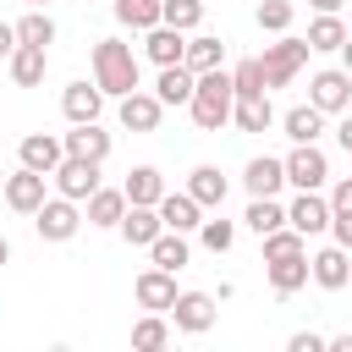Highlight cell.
Masks as SVG:
<instances>
[{
  "label": "cell",
  "mask_w": 352,
  "mask_h": 352,
  "mask_svg": "<svg viewBox=\"0 0 352 352\" xmlns=\"http://www.w3.org/2000/svg\"><path fill=\"white\" fill-rule=\"evenodd\" d=\"M94 88L99 94H116V99H132L138 94V55H132V44L94 38Z\"/></svg>",
  "instance_id": "obj_1"
},
{
  "label": "cell",
  "mask_w": 352,
  "mask_h": 352,
  "mask_svg": "<svg viewBox=\"0 0 352 352\" xmlns=\"http://www.w3.org/2000/svg\"><path fill=\"white\" fill-rule=\"evenodd\" d=\"M187 110H192L198 132H220V126L231 121V110H236V82H231V72H226V66H220V72H204Z\"/></svg>",
  "instance_id": "obj_2"
},
{
  "label": "cell",
  "mask_w": 352,
  "mask_h": 352,
  "mask_svg": "<svg viewBox=\"0 0 352 352\" xmlns=\"http://www.w3.org/2000/svg\"><path fill=\"white\" fill-rule=\"evenodd\" d=\"M308 55H314V50H308V38H280V44H264V55H258V60H264V82H270V88H286V82L308 66Z\"/></svg>",
  "instance_id": "obj_3"
},
{
  "label": "cell",
  "mask_w": 352,
  "mask_h": 352,
  "mask_svg": "<svg viewBox=\"0 0 352 352\" xmlns=\"http://www.w3.org/2000/svg\"><path fill=\"white\" fill-rule=\"evenodd\" d=\"M308 104H314L319 116H346V104H352V77H346L341 66L314 72V82H308Z\"/></svg>",
  "instance_id": "obj_4"
},
{
  "label": "cell",
  "mask_w": 352,
  "mask_h": 352,
  "mask_svg": "<svg viewBox=\"0 0 352 352\" xmlns=\"http://www.w3.org/2000/svg\"><path fill=\"white\" fill-rule=\"evenodd\" d=\"M324 176H330V160H324L314 143H297V148L286 154V182H292L297 192H319Z\"/></svg>",
  "instance_id": "obj_5"
},
{
  "label": "cell",
  "mask_w": 352,
  "mask_h": 352,
  "mask_svg": "<svg viewBox=\"0 0 352 352\" xmlns=\"http://www.w3.org/2000/svg\"><path fill=\"white\" fill-rule=\"evenodd\" d=\"M16 160H22V170L55 176V170H60V160H66V143H60V138H50V132H28V138L16 143Z\"/></svg>",
  "instance_id": "obj_6"
},
{
  "label": "cell",
  "mask_w": 352,
  "mask_h": 352,
  "mask_svg": "<svg viewBox=\"0 0 352 352\" xmlns=\"http://www.w3.org/2000/svg\"><path fill=\"white\" fill-rule=\"evenodd\" d=\"M33 226H38V236H44V242H72V236H77V226H82V214H77V204H72V198H50V204L33 214Z\"/></svg>",
  "instance_id": "obj_7"
},
{
  "label": "cell",
  "mask_w": 352,
  "mask_h": 352,
  "mask_svg": "<svg viewBox=\"0 0 352 352\" xmlns=\"http://www.w3.org/2000/svg\"><path fill=\"white\" fill-rule=\"evenodd\" d=\"M170 319H176V330L204 336V330H214L220 308H214V297H209V292H182V297H176V308H170Z\"/></svg>",
  "instance_id": "obj_8"
},
{
  "label": "cell",
  "mask_w": 352,
  "mask_h": 352,
  "mask_svg": "<svg viewBox=\"0 0 352 352\" xmlns=\"http://www.w3.org/2000/svg\"><path fill=\"white\" fill-rule=\"evenodd\" d=\"M121 192H126V209H160V198H165V176H160L154 165H132L126 182H121Z\"/></svg>",
  "instance_id": "obj_9"
},
{
  "label": "cell",
  "mask_w": 352,
  "mask_h": 352,
  "mask_svg": "<svg viewBox=\"0 0 352 352\" xmlns=\"http://www.w3.org/2000/svg\"><path fill=\"white\" fill-rule=\"evenodd\" d=\"M286 226H292L297 236H319V231H330V204H324L319 192H297L292 209H286Z\"/></svg>",
  "instance_id": "obj_10"
},
{
  "label": "cell",
  "mask_w": 352,
  "mask_h": 352,
  "mask_svg": "<svg viewBox=\"0 0 352 352\" xmlns=\"http://www.w3.org/2000/svg\"><path fill=\"white\" fill-rule=\"evenodd\" d=\"M308 270H314V280L324 286V292H341V286H352V253L346 248H319L314 258H308Z\"/></svg>",
  "instance_id": "obj_11"
},
{
  "label": "cell",
  "mask_w": 352,
  "mask_h": 352,
  "mask_svg": "<svg viewBox=\"0 0 352 352\" xmlns=\"http://www.w3.org/2000/svg\"><path fill=\"white\" fill-rule=\"evenodd\" d=\"M60 143H66V160H88V165H104L110 160V132H99V121L72 126Z\"/></svg>",
  "instance_id": "obj_12"
},
{
  "label": "cell",
  "mask_w": 352,
  "mask_h": 352,
  "mask_svg": "<svg viewBox=\"0 0 352 352\" xmlns=\"http://www.w3.org/2000/svg\"><path fill=\"white\" fill-rule=\"evenodd\" d=\"M55 187H60V198L82 204V198H94V192H99V165H88V160H60Z\"/></svg>",
  "instance_id": "obj_13"
},
{
  "label": "cell",
  "mask_w": 352,
  "mask_h": 352,
  "mask_svg": "<svg viewBox=\"0 0 352 352\" xmlns=\"http://www.w3.org/2000/svg\"><path fill=\"white\" fill-rule=\"evenodd\" d=\"M44 182L50 176H38V170H16V176H6V204L16 209V214H38L50 198H44Z\"/></svg>",
  "instance_id": "obj_14"
},
{
  "label": "cell",
  "mask_w": 352,
  "mask_h": 352,
  "mask_svg": "<svg viewBox=\"0 0 352 352\" xmlns=\"http://www.w3.org/2000/svg\"><path fill=\"white\" fill-rule=\"evenodd\" d=\"M132 297H138L143 308H154V314H170L182 292H176V275H165V270H143L138 286H132Z\"/></svg>",
  "instance_id": "obj_15"
},
{
  "label": "cell",
  "mask_w": 352,
  "mask_h": 352,
  "mask_svg": "<svg viewBox=\"0 0 352 352\" xmlns=\"http://www.w3.org/2000/svg\"><path fill=\"white\" fill-rule=\"evenodd\" d=\"M143 55L165 72V66H182L187 60V33H176V28H154V33H143Z\"/></svg>",
  "instance_id": "obj_16"
},
{
  "label": "cell",
  "mask_w": 352,
  "mask_h": 352,
  "mask_svg": "<svg viewBox=\"0 0 352 352\" xmlns=\"http://www.w3.org/2000/svg\"><path fill=\"white\" fill-rule=\"evenodd\" d=\"M99 104H104V94H99L94 82H66V94H60V110H66V121H72V126L99 121Z\"/></svg>",
  "instance_id": "obj_17"
},
{
  "label": "cell",
  "mask_w": 352,
  "mask_h": 352,
  "mask_svg": "<svg viewBox=\"0 0 352 352\" xmlns=\"http://www.w3.org/2000/svg\"><path fill=\"white\" fill-rule=\"evenodd\" d=\"M242 182H248V192H253V198H275V192L286 187V160H270V154H258V160H248Z\"/></svg>",
  "instance_id": "obj_18"
},
{
  "label": "cell",
  "mask_w": 352,
  "mask_h": 352,
  "mask_svg": "<svg viewBox=\"0 0 352 352\" xmlns=\"http://www.w3.org/2000/svg\"><path fill=\"white\" fill-rule=\"evenodd\" d=\"M187 198H192L198 209H220V204H226V176H220V165H192Z\"/></svg>",
  "instance_id": "obj_19"
},
{
  "label": "cell",
  "mask_w": 352,
  "mask_h": 352,
  "mask_svg": "<svg viewBox=\"0 0 352 352\" xmlns=\"http://www.w3.org/2000/svg\"><path fill=\"white\" fill-rule=\"evenodd\" d=\"M160 220H165V231L187 236V231H198V226H204V209H198L187 192H165V198H160Z\"/></svg>",
  "instance_id": "obj_20"
},
{
  "label": "cell",
  "mask_w": 352,
  "mask_h": 352,
  "mask_svg": "<svg viewBox=\"0 0 352 352\" xmlns=\"http://www.w3.org/2000/svg\"><path fill=\"white\" fill-rule=\"evenodd\" d=\"M192 77H204V72H220L226 66V38H214V33H198V38H187V60H182Z\"/></svg>",
  "instance_id": "obj_21"
},
{
  "label": "cell",
  "mask_w": 352,
  "mask_h": 352,
  "mask_svg": "<svg viewBox=\"0 0 352 352\" xmlns=\"http://www.w3.org/2000/svg\"><path fill=\"white\" fill-rule=\"evenodd\" d=\"M160 116H165V104H160L154 94H143V88H138L132 99H121V126H126V132H154Z\"/></svg>",
  "instance_id": "obj_22"
},
{
  "label": "cell",
  "mask_w": 352,
  "mask_h": 352,
  "mask_svg": "<svg viewBox=\"0 0 352 352\" xmlns=\"http://www.w3.org/2000/svg\"><path fill=\"white\" fill-rule=\"evenodd\" d=\"M132 248H154L160 236H165V220H160V209H126V220L116 226Z\"/></svg>",
  "instance_id": "obj_23"
},
{
  "label": "cell",
  "mask_w": 352,
  "mask_h": 352,
  "mask_svg": "<svg viewBox=\"0 0 352 352\" xmlns=\"http://www.w3.org/2000/svg\"><path fill=\"white\" fill-rule=\"evenodd\" d=\"M192 88H198V77L187 66H165L160 82H154V99L160 104H192Z\"/></svg>",
  "instance_id": "obj_24"
},
{
  "label": "cell",
  "mask_w": 352,
  "mask_h": 352,
  "mask_svg": "<svg viewBox=\"0 0 352 352\" xmlns=\"http://www.w3.org/2000/svg\"><path fill=\"white\" fill-rule=\"evenodd\" d=\"M280 126H286V138H292V143H319V132H324V116H319L314 104H292V110L280 116Z\"/></svg>",
  "instance_id": "obj_25"
},
{
  "label": "cell",
  "mask_w": 352,
  "mask_h": 352,
  "mask_svg": "<svg viewBox=\"0 0 352 352\" xmlns=\"http://www.w3.org/2000/svg\"><path fill=\"white\" fill-rule=\"evenodd\" d=\"M126 220V192L121 187H99L88 198V226H121Z\"/></svg>",
  "instance_id": "obj_26"
},
{
  "label": "cell",
  "mask_w": 352,
  "mask_h": 352,
  "mask_svg": "<svg viewBox=\"0 0 352 352\" xmlns=\"http://www.w3.org/2000/svg\"><path fill=\"white\" fill-rule=\"evenodd\" d=\"M110 6H116V22H121V28L154 33V28H160V6H165V0H110Z\"/></svg>",
  "instance_id": "obj_27"
},
{
  "label": "cell",
  "mask_w": 352,
  "mask_h": 352,
  "mask_svg": "<svg viewBox=\"0 0 352 352\" xmlns=\"http://www.w3.org/2000/svg\"><path fill=\"white\" fill-rule=\"evenodd\" d=\"M44 66H50V50H28V44H22V50L11 55V82H16V88H38V82H44Z\"/></svg>",
  "instance_id": "obj_28"
},
{
  "label": "cell",
  "mask_w": 352,
  "mask_h": 352,
  "mask_svg": "<svg viewBox=\"0 0 352 352\" xmlns=\"http://www.w3.org/2000/svg\"><path fill=\"white\" fill-rule=\"evenodd\" d=\"M308 280H314L308 253H302V258H275V264H270V286H275L280 297H292V292H297V286H308Z\"/></svg>",
  "instance_id": "obj_29"
},
{
  "label": "cell",
  "mask_w": 352,
  "mask_h": 352,
  "mask_svg": "<svg viewBox=\"0 0 352 352\" xmlns=\"http://www.w3.org/2000/svg\"><path fill=\"white\" fill-rule=\"evenodd\" d=\"M165 346H170L165 314H143V319L132 324V352H165Z\"/></svg>",
  "instance_id": "obj_30"
},
{
  "label": "cell",
  "mask_w": 352,
  "mask_h": 352,
  "mask_svg": "<svg viewBox=\"0 0 352 352\" xmlns=\"http://www.w3.org/2000/svg\"><path fill=\"white\" fill-rule=\"evenodd\" d=\"M231 121H236L242 132H270V121H275V104H270V94H258V99H236Z\"/></svg>",
  "instance_id": "obj_31"
},
{
  "label": "cell",
  "mask_w": 352,
  "mask_h": 352,
  "mask_svg": "<svg viewBox=\"0 0 352 352\" xmlns=\"http://www.w3.org/2000/svg\"><path fill=\"white\" fill-rule=\"evenodd\" d=\"M198 22H204V0H165V6H160V28L192 33Z\"/></svg>",
  "instance_id": "obj_32"
},
{
  "label": "cell",
  "mask_w": 352,
  "mask_h": 352,
  "mask_svg": "<svg viewBox=\"0 0 352 352\" xmlns=\"http://www.w3.org/2000/svg\"><path fill=\"white\" fill-rule=\"evenodd\" d=\"M16 44H28V50H50V44H55V22H50L44 11H28V16L16 22Z\"/></svg>",
  "instance_id": "obj_33"
},
{
  "label": "cell",
  "mask_w": 352,
  "mask_h": 352,
  "mask_svg": "<svg viewBox=\"0 0 352 352\" xmlns=\"http://www.w3.org/2000/svg\"><path fill=\"white\" fill-rule=\"evenodd\" d=\"M248 226H253L258 236H275V231H286V209H280L275 198H253V204H248Z\"/></svg>",
  "instance_id": "obj_34"
},
{
  "label": "cell",
  "mask_w": 352,
  "mask_h": 352,
  "mask_svg": "<svg viewBox=\"0 0 352 352\" xmlns=\"http://www.w3.org/2000/svg\"><path fill=\"white\" fill-rule=\"evenodd\" d=\"M148 258H154V270H165V275H176L182 264H187V236H176V231H165L154 248H148Z\"/></svg>",
  "instance_id": "obj_35"
},
{
  "label": "cell",
  "mask_w": 352,
  "mask_h": 352,
  "mask_svg": "<svg viewBox=\"0 0 352 352\" xmlns=\"http://www.w3.org/2000/svg\"><path fill=\"white\" fill-rule=\"evenodd\" d=\"M341 44H346L341 16H314L308 22V50H341Z\"/></svg>",
  "instance_id": "obj_36"
},
{
  "label": "cell",
  "mask_w": 352,
  "mask_h": 352,
  "mask_svg": "<svg viewBox=\"0 0 352 352\" xmlns=\"http://www.w3.org/2000/svg\"><path fill=\"white\" fill-rule=\"evenodd\" d=\"M231 82H236V99H258L270 82H264V60L253 55V60H236V72H231Z\"/></svg>",
  "instance_id": "obj_37"
},
{
  "label": "cell",
  "mask_w": 352,
  "mask_h": 352,
  "mask_svg": "<svg viewBox=\"0 0 352 352\" xmlns=\"http://www.w3.org/2000/svg\"><path fill=\"white\" fill-rule=\"evenodd\" d=\"M302 253H308V236H297L292 226L275 231V236H264V264H275V258H302Z\"/></svg>",
  "instance_id": "obj_38"
},
{
  "label": "cell",
  "mask_w": 352,
  "mask_h": 352,
  "mask_svg": "<svg viewBox=\"0 0 352 352\" xmlns=\"http://www.w3.org/2000/svg\"><path fill=\"white\" fill-rule=\"evenodd\" d=\"M258 28L264 33H286L292 28V0H264L258 6Z\"/></svg>",
  "instance_id": "obj_39"
},
{
  "label": "cell",
  "mask_w": 352,
  "mask_h": 352,
  "mask_svg": "<svg viewBox=\"0 0 352 352\" xmlns=\"http://www.w3.org/2000/svg\"><path fill=\"white\" fill-rule=\"evenodd\" d=\"M198 236H204V248H209V253H226V248L236 242V226H231V220H204V226H198Z\"/></svg>",
  "instance_id": "obj_40"
},
{
  "label": "cell",
  "mask_w": 352,
  "mask_h": 352,
  "mask_svg": "<svg viewBox=\"0 0 352 352\" xmlns=\"http://www.w3.org/2000/svg\"><path fill=\"white\" fill-rule=\"evenodd\" d=\"M286 352H330V341H324V336H314V330H297V336L286 341Z\"/></svg>",
  "instance_id": "obj_41"
},
{
  "label": "cell",
  "mask_w": 352,
  "mask_h": 352,
  "mask_svg": "<svg viewBox=\"0 0 352 352\" xmlns=\"http://www.w3.org/2000/svg\"><path fill=\"white\" fill-rule=\"evenodd\" d=\"M330 214L352 220V176H346V182H336V192H330Z\"/></svg>",
  "instance_id": "obj_42"
},
{
  "label": "cell",
  "mask_w": 352,
  "mask_h": 352,
  "mask_svg": "<svg viewBox=\"0 0 352 352\" xmlns=\"http://www.w3.org/2000/svg\"><path fill=\"white\" fill-rule=\"evenodd\" d=\"M330 231H336V248H346V253H352V220L330 214Z\"/></svg>",
  "instance_id": "obj_43"
},
{
  "label": "cell",
  "mask_w": 352,
  "mask_h": 352,
  "mask_svg": "<svg viewBox=\"0 0 352 352\" xmlns=\"http://www.w3.org/2000/svg\"><path fill=\"white\" fill-rule=\"evenodd\" d=\"M16 50H22V44H16V28H11V22H0V60H11Z\"/></svg>",
  "instance_id": "obj_44"
},
{
  "label": "cell",
  "mask_w": 352,
  "mask_h": 352,
  "mask_svg": "<svg viewBox=\"0 0 352 352\" xmlns=\"http://www.w3.org/2000/svg\"><path fill=\"white\" fill-rule=\"evenodd\" d=\"M336 143H341V148H346V154H352V110H346V116H341V126H336Z\"/></svg>",
  "instance_id": "obj_45"
},
{
  "label": "cell",
  "mask_w": 352,
  "mask_h": 352,
  "mask_svg": "<svg viewBox=\"0 0 352 352\" xmlns=\"http://www.w3.org/2000/svg\"><path fill=\"white\" fill-rule=\"evenodd\" d=\"M308 6H314V11H319V16H336V11H341V6H346V0H308Z\"/></svg>",
  "instance_id": "obj_46"
},
{
  "label": "cell",
  "mask_w": 352,
  "mask_h": 352,
  "mask_svg": "<svg viewBox=\"0 0 352 352\" xmlns=\"http://www.w3.org/2000/svg\"><path fill=\"white\" fill-rule=\"evenodd\" d=\"M341 72L352 77V33H346V44H341Z\"/></svg>",
  "instance_id": "obj_47"
},
{
  "label": "cell",
  "mask_w": 352,
  "mask_h": 352,
  "mask_svg": "<svg viewBox=\"0 0 352 352\" xmlns=\"http://www.w3.org/2000/svg\"><path fill=\"white\" fill-rule=\"evenodd\" d=\"M330 352H352V336H336V341H330Z\"/></svg>",
  "instance_id": "obj_48"
},
{
  "label": "cell",
  "mask_w": 352,
  "mask_h": 352,
  "mask_svg": "<svg viewBox=\"0 0 352 352\" xmlns=\"http://www.w3.org/2000/svg\"><path fill=\"white\" fill-rule=\"evenodd\" d=\"M6 258H11V242H6V236H0V264H6Z\"/></svg>",
  "instance_id": "obj_49"
},
{
  "label": "cell",
  "mask_w": 352,
  "mask_h": 352,
  "mask_svg": "<svg viewBox=\"0 0 352 352\" xmlns=\"http://www.w3.org/2000/svg\"><path fill=\"white\" fill-rule=\"evenodd\" d=\"M22 6H33V11H38V6H50V0H22Z\"/></svg>",
  "instance_id": "obj_50"
},
{
  "label": "cell",
  "mask_w": 352,
  "mask_h": 352,
  "mask_svg": "<svg viewBox=\"0 0 352 352\" xmlns=\"http://www.w3.org/2000/svg\"><path fill=\"white\" fill-rule=\"evenodd\" d=\"M50 352H72V346H50Z\"/></svg>",
  "instance_id": "obj_51"
},
{
  "label": "cell",
  "mask_w": 352,
  "mask_h": 352,
  "mask_svg": "<svg viewBox=\"0 0 352 352\" xmlns=\"http://www.w3.org/2000/svg\"><path fill=\"white\" fill-rule=\"evenodd\" d=\"M165 352H170V346H165Z\"/></svg>",
  "instance_id": "obj_52"
}]
</instances>
